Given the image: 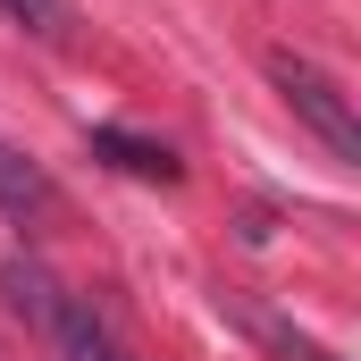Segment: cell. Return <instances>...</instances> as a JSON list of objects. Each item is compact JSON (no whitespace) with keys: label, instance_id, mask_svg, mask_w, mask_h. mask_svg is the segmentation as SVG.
<instances>
[{"label":"cell","instance_id":"1","mask_svg":"<svg viewBox=\"0 0 361 361\" xmlns=\"http://www.w3.org/2000/svg\"><path fill=\"white\" fill-rule=\"evenodd\" d=\"M0 294H8V311L17 319H34L42 328V345L59 361H143L118 328H109V311L76 294V286H59V277L42 269V261H25V252H8L0 261Z\"/></svg>","mask_w":361,"mask_h":361},{"label":"cell","instance_id":"2","mask_svg":"<svg viewBox=\"0 0 361 361\" xmlns=\"http://www.w3.org/2000/svg\"><path fill=\"white\" fill-rule=\"evenodd\" d=\"M269 85L286 92V109H294V118H302V126H311L345 169L361 160V118H353V101L336 92V76H319V68L294 59V51H269Z\"/></svg>","mask_w":361,"mask_h":361},{"label":"cell","instance_id":"3","mask_svg":"<svg viewBox=\"0 0 361 361\" xmlns=\"http://www.w3.org/2000/svg\"><path fill=\"white\" fill-rule=\"evenodd\" d=\"M92 152H101L109 169L143 177V185H177L185 177V160L169 152V143H143V135H126V126H92Z\"/></svg>","mask_w":361,"mask_h":361},{"label":"cell","instance_id":"4","mask_svg":"<svg viewBox=\"0 0 361 361\" xmlns=\"http://www.w3.org/2000/svg\"><path fill=\"white\" fill-rule=\"evenodd\" d=\"M0 210L8 219H42V210H59V185L42 160H25L17 143H0Z\"/></svg>","mask_w":361,"mask_h":361},{"label":"cell","instance_id":"5","mask_svg":"<svg viewBox=\"0 0 361 361\" xmlns=\"http://www.w3.org/2000/svg\"><path fill=\"white\" fill-rule=\"evenodd\" d=\"M244 328H252V336H261V345H269L277 361H336L328 345H311L302 328H286V319H269V311H244Z\"/></svg>","mask_w":361,"mask_h":361},{"label":"cell","instance_id":"6","mask_svg":"<svg viewBox=\"0 0 361 361\" xmlns=\"http://www.w3.org/2000/svg\"><path fill=\"white\" fill-rule=\"evenodd\" d=\"M17 25H34V34H59V17H68V0H0Z\"/></svg>","mask_w":361,"mask_h":361}]
</instances>
